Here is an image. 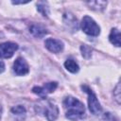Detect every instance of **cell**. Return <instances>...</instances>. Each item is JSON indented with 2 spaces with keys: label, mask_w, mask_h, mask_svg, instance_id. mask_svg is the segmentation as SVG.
<instances>
[{
  "label": "cell",
  "mask_w": 121,
  "mask_h": 121,
  "mask_svg": "<svg viewBox=\"0 0 121 121\" xmlns=\"http://www.w3.org/2000/svg\"><path fill=\"white\" fill-rule=\"evenodd\" d=\"M87 5L92 9L103 10L107 6V2H105V1H91V2H87Z\"/></svg>",
  "instance_id": "cell-14"
},
{
  "label": "cell",
  "mask_w": 121,
  "mask_h": 121,
  "mask_svg": "<svg viewBox=\"0 0 121 121\" xmlns=\"http://www.w3.org/2000/svg\"><path fill=\"white\" fill-rule=\"evenodd\" d=\"M36 112L46 117L48 121H55L59 116V108L56 104L43 98V101L36 105Z\"/></svg>",
  "instance_id": "cell-2"
},
{
  "label": "cell",
  "mask_w": 121,
  "mask_h": 121,
  "mask_svg": "<svg viewBox=\"0 0 121 121\" xmlns=\"http://www.w3.org/2000/svg\"><path fill=\"white\" fill-rule=\"evenodd\" d=\"M28 29L29 32L36 38H43L47 34V29L40 24H32Z\"/></svg>",
  "instance_id": "cell-9"
},
{
  "label": "cell",
  "mask_w": 121,
  "mask_h": 121,
  "mask_svg": "<svg viewBox=\"0 0 121 121\" xmlns=\"http://www.w3.org/2000/svg\"><path fill=\"white\" fill-rule=\"evenodd\" d=\"M64 67L67 71H69L70 73H78V70H79V66L78 64L77 63V61L73 59H67L64 62Z\"/></svg>",
  "instance_id": "cell-13"
},
{
  "label": "cell",
  "mask_w": 121,
  "mask_h": 121,
  "mask_svg": "<svg viewBox=\"0 0 121 121\" xmlns=\"http://www.w3.org/2000/svg\"><path fill=\"white\" fill-rule=\"evenodd\" d=\"M57 87H58V82L51 81L43 84V86H34L32 88V92L43 99L47 95L53 93L57 89Z\"/></svg>",
  "instance_id": "cell-5"
},
{
  "label": "cell",
  "mask_w": 121,
  "mask_h": 121,
  "mask_svg": "<svg viewBox=\"0 0 121 121\" xmlns=\"http://www.w3.org/2000/svg\"><path fill=\"white\" fill-rule=\"evenodd\" d=\"M80 27L84 33L89 36L96 37L100 34V27L95 23V21L90 16H84L80 23Z\"/></svg>",
  "instance_id": "cell-4"
},
{
  "label": "cell",
  "mask_w": 121,
  "mask_h": 121,
  "mask_svg": "<svg viewBox=\"0 0 121 121\" xmlns=\"http://www.w3.org/2000/svg\"><path fill=\"white\" fill-rule=\"evenodd\" d=\"M12 115L16 118V121H23L26 117V111L25 109L24 106L22 105H17L13 108H11L10 110Z\"/></svg>",
  "instance_id": "cell-11"
},
{
  "label": "cell",
  "mask_w": 121,
  "mask_h": 121,
  "mask_svg": "<svg viewBox=\"0 0 121 121\" xmlns=\"http://www.w3.org/2000/svg\"><path fill=\"white\" fill-rule=\"evenodd\" d=\"M80 51H81V55L85 58V59H89L92 55V49L91 47H89L86 44H82L80 46Z\"/></svg>",
  "instance_id": "cell-16"
},
{
  "label": "cell",
  "mask_w": 121,
  "mask_h": 121,
  "mask_svg": "<svg viewBox=\"0 0 121 121\" xmlns=\"http://www.w3.org/2000/svg\"><path fill=\"white\" fill-rule=\"evenodd\" d=\"M37 9L44 17H47L48 14H49V8H48V5H47L46 2H43V1L38 2V4H37Z\"/></svg>",
  "instance_id": "cell-15"
},
{
  "label": "cell",
  "mask_w": 121,
  "mask_h": 121,
  "mask_svg": "<svg viewBox=\"0 0 121 121\" xmlns=\"http://www.w3.org/2000/svg\"><path fill=\"white\" fill-rule=\"evenodd\" d=\"M2 112H3V107H2V104H1V102H0V118H1V116H2Z\"/></svg>",
  "instance_id": "cell-19"
},
{
  "label": "cell",
  "mask_w": 121,
  "mask_h": 121,
  "mask_svg": "<svg viewBox=\"0 0 121 121\" xmlns=\"http://www.w3.org/2000/svg\"><path fill=\"white\" fill-rule=\"evenodd\" d=\"M113 96H114L116 102L118 104H120V83L119 82L117 83V85H116V87L113 91Z\"/></svg>",
  "instance_id": "cell-17"
},
{
  "label": "cell",
  "mask_w": 121,
  "mask_h": 121,
  "mask_svg": "<svg viewBox=\"0 0 121 121\" xmlns=\"http://www.w3.org/2000/svg\"><path fill=\"white\" fill-rule=\"evenodd\" d=\"M109 41L112 44L119 47L120 46V31L117 28H112L110 35H109Z\"/></svg>",
  "instance_id": "cell-12"
},
{
  "label": "cell",
  "mask_w": 121,
  "mask_h": 121,
  "mask_svg": "<svg viewBox=\"0 0 121 121\" xmlns=\"http://www.w3.org/2000/svg\"><path fill=\"white\" fill-rule=\"evenodd\" d=\"M81 88L88 95V107H89V111L91 112V113H93L94 115H98L99 113H101L102 107L95 94L94 93V91L87 85H82Z\"/></svg>",
  "instance_id": "cell-3"
},
{
  "label": "cell",
  "mask_w": 121,
  "mask_h": 121,
  "mask_svg": "<svg viewBox=\"0 0 121 121\" xmlns=\"http://www.w3.org/2000/svg\"><path fill=\"white\" fill-rule=\"evenodd\" d=\"M5 71V63L3 60H0V74Z\"/></svg>",
  "instance_id": "cell-18"
},
{
  "label": "cell",
  "mask_w": 121,
  "mask_h": 121,
  "mask_svg": "<svg viewBox=\"0 0 121 121\" xmlns=\"http://www.w3.org/2000/svg\"><path fill=\"white\" fill-rule=\"evenodd\" d=\"M45 47L52 53H60L63 50V43L60 40L54 39V38H48L44 42Z\"/></svg>",
  "instance_id": "cell-8"
},
{
  "label": "cell",
  "mask_w": 121,
  "mask_h": 121,
  "mask_svg": "<svg viewBox=\"0 0 121 121\" xmlns=\"http://www.w3.org/2000/svg\"><path fill=\"white\" fill-rule=\"evenodd\" d=\"M18 49V44L12 42H6L0 44V57L4 59L11 58Z\"/></svg>",
  "instance_id": "cell-6"
},
{
  "label": "cell",
  "mask_w": 121,
  "mask_h": 121,
  "mask_svg": "<svg viewBox=\"0 0 121 121\" xmlns=\"http://www.w3.org/2000/svg\"><path fill=\"white\" fill-rule=\"evenodd\" d=\"M65 116L71 121H78L85 116V107L78 98L68 95L62 101Z\"/></svg>",
  "instance_id": "cell-1"
},
{
  "label": "cell",
  "mask_w": 121,
  "mask_h": 121,
  "mask_svg": "<svg viewBox=\"0 0 121 121\" xmlns=\"http://www.w3.org/2000/svg\"><path fill=\"white\" fill-rule=\"evenodd\" d=\"M63 21H64V25L67 26L68 28L72 29V31H75L78 29L77 18H75L72 13H70V12L65 13L63 15Z\"/></svg>",
  "instance_id": "cell-10"
},
{
  "label": "cell",
  "mask_w": 121,
  "mask_h": 121,
  "mask_svg": "<svg viewBox=\"0 0 121 121\" xmlns=\"http://www.w3.org/2000/svg\"><path fill=\"white\" fill-rule=\"evenodd\" d=\"M12 69L15 75L17 76H25L29 72V66L26 60L22 57H19L15 60Z\"/></svg>",
  "instance_id": "cell-7"
}]
</instances>
